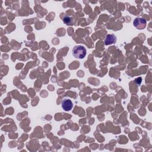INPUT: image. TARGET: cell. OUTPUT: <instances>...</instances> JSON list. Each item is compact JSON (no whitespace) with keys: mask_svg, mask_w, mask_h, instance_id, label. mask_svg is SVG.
<instances>
[{"mask_svg":"<svg viewBox=\"0 0 152 152\" xmlns=\"http://www.w3.org/2000/svg\"><path fill=\"white\" fill-rule=\"evenodd\" d=\"M62 20H63V22H64L65 24H66V25H71V24H72V18H71L70 17L68 16V15L65 16V17L63 18Z\"/></svg>","mask_w":152,"mask_h":152,"instance_id":"5","label":"cell"},{"mask_svg":"<svg viewBox=\"0 0 152 152\" xmlns=\"http://www.w3.org/2000/svg\"><path fill=\"white\" fill-rule=\"evenodd\" d=\"M134 26L139 30H142L146 26V20L142 18H136L133 22Z\"/></svg>","mask_w":152,"mask_h":152,"instance_id":"2","label":"cell"},{"mask_svg":"<svg viewBox=\"0 0 152 152\" xmlns=\"http://www.w3.org/2000/svg\"><path fill=\"white\" fill-rule=\"evenodd\" d=\"M86 48L82 45L75 46L72 50V55L78 59H83L86 56Z\"/></svg>","mask_w":152,"mask_h":152,"instance_id":"1","label":"cell"},{"mask_svg":"<svg viewBox=\"0 0 152 152\" xmlns=\"http://www.w3.org/2000/svg\"><path fill=\"white\" fill-rule=\"evenodd\" d=\"M116 42V37L115 34H107L104 40V42L106 45L115 43Z\"/></svg>","mask_w":152,"mask_h":152,"instance_id":"4","label":"cell"},{"mask_svg":"<svg viewBox=\"0 0 152 152\" xmlns=\"http://www.w3.org/2000/svg\"><path fill=\"white\" fill-rule=\"evenodd\" d=\"M61 106L65 111H69L73 107V103L68 99H64L61 103Z\"/></svg>","mask_w":152,"mask_h":152,"instance_id":"3","label":"cell"}]
</instances>
